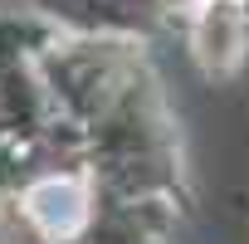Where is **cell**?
<instances>
[{
  "label": "cell",
  "mask_w": 249,
  "mask_h": 244,
  "mask_svg": "<svg viewBox=\"0 0 249 244\" xmlns=\"http://www.w3.org/2000/svg\"><path fill=\"white\" fill-rule=\"evenodd\" d=\"M25 215L39 225V234H49V239H73V234L88 225V195H83L78 181L54 176V181H39V186L25 191Z\"/></svg>",
  "instance_id": "6da1fadb"
}]
</instances>
